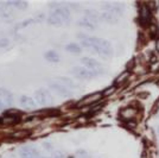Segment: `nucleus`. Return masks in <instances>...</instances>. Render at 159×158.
I'll return each mask as SVG.
<instances>
[{"label": "nucleus", "instance_id": "14", "mask_svg": "<svg viewBox=\"0 0 159 158\" xmlns=\"http://www.w3.org/2000/svg\"><path fill=\"white\" fill-rule=\"evenodd\" d=\"M140 18L144 21H147L148 18H150V8H147L145 6L141 7V10H140Z\"/></svg>", "mask_w": 159, "mask_h": 158}, {"label": "nucleus", "instance_id": "2", "mask_svg": "<svg viewBox=\"0 0 159 158\" xmlns=\"http://www.w3.org/2000/svg\"><path fill=\"white\" fill-rule=\"evenodd\" d=\"M94 50L96 51L98 53H100V55H102V56H112V45L107 42V40H100V38H98V42H96V44L94 45L93 48Z\"/></svg>", "mask_w": 159, "mask_h": 158}, {"label": "nucleus", "instance_id": "5", "mask_svg": "<svg viewBox=\"0 0 159 158\" xmlns=\"http://www.w3.org/2000/svg\"><path fill=\"white\" fill-rule=\"evenodd\" d=\"M49 87H50V89H51V91L58 93V94H61L62 96H69V95H70V91H69V88L66 87L64 85L60 83V82L55 81V80L49 83Z\"/></svg>", "mask_w": 159, "mask_h": 158}, {"label": "nucleus", "instance_id": "19", "mask_svg": "<svg viewBox=\"0 0 159 158\" xmlns=\"http://www.w3.org/2000/svg\"><path fill=\"white\" fill-rule=\"evenodd\" d=\"M2 107H4V104H2V102H1V100H0V109H1Z\"/></svg>", "mask_w": 159, "mask_h": 158}, {"label": "nucleus", "instance_id": "18", "mask_svg": "<svg viewBox=\"0 0 159 158\" xmlns=\"http://www.w3.org/2000/svg\"><path fill=\"white\" fill-rule=\"evenodd\" d=\"M157 50H158V53H159V40H157Z\"/></svg>", "mask_w": 159, "mask_h": 158}, {"label": "nucleus", "instance_id": "6", "mask_svg": "<svg viewBox=\"0 0 159 158\" xmlns=\"http://www.w3.org/2000/svg\"><path fill=\"white\" fill-rule=\"evenodd\" d=\"M20 157L21 158H31V157H39V151L36 146L29 145V146H24L20 150Z\"/></svg>", "mask_w": 159, "mask_h": 158}, {"label": "nucleus", "instance_id": "11", "mask_svg": "<svg viewBox=\"0 0 159 158\" xmlns=\"http://www.w3.org/2000/svg\"><path fill=\"white\" fill-rule=\"evenodd\" d=\"M66 50L68 53H80L82 51V48L76 44V43H70V44H66Z\"/></svg>", "mask_w": 159, "mask_h": 158}, {"label": "nucleus", "instance_id": "16", "mask_svg": "<svg viewBox=\"0 0 159 158\" xmlns=\"http://www.w3.org/2000/svg\"><path fill=\"white\" fill-rule=\"evenodd\" d=\"M8 43H10V40L7 38H0V48H5L8 45Z\"/></svg>", "mask_w": 159, "mask_h": 158}, {"label": "nucleus", "instance_id": "9", "mask_svg": "<svg viewBox=\"0 0 159 158\" xmlns=\"http://www.w3.org/2000/svg\"><path fill=\"white\" fill-rule=\"evenodd\" d=\"M19 101L20 104L24 106V107H26V108H34L36 107V100L32 99L29 95H21Z\"/></svg>", "mask_w": 159, "mask_h": 158}, {"label": "nucleus", "instance_id": "21", "mask_svg": "<svg viewBox=\"0 0 159 158\" xmlns=\"http://www.w3.org/2000/svg\"><path fill=\"white\" fill-rule=\"evenodd\" d=\"M31 158H40V157H31Z\"/></svg>", "mask_w": 159, "mask_h": 158}, {"label": "nucleus", "instance_id": "20", "mask_svg": "<svg viewBox=\"0 0 159 158\" xmlns=\"http://www.w3.org/2000/svg\"><path fill=\"white\" fill-rule=\"evenodd\" d=\"M157 133H158V136H159V126H158V128H157Z\"/></svg>", "mask_w": 159, "mask_h": 158}, {"label": "nucleus", "instance_id": "12", "mask_svg": "<svg viewBox=\"0 0 159 158\" xmlns=\"http://www.w3.org/2000/svg\"><path fill=\"white\" fill-rule=\"evenodd\" d=\"M45 59L49 61V62H58L60 61V56H58V53H55V51H48L45 53Z\"/></svg>", "mask_w": 159, "mask_h": 158}, {"label": "nucleus", "instance_id": "4", "mask_svg": "<svg viewBox=\"0 0 159 158\" xmlns=\"http://www.w3.org/2000/svg\"><path fill=\"white\" fill-rule=\"evenodd\" d=\"M71 72L77 79L81 80H90L92 77H95V75L88 68H83V67H75Z\"/></svg>", "mask_w": 159, "mask_h": 158}, {"label": "nucleus", "instance_id": "8", "mask_svg": "<svg viewBox=\"0 0 159 158\" xmlns=\"http://www.w3.org/2000/svg\"><path fill=\"white\" fill-rule=\"evenodd\" d=\"M0 100L2 104L11 105L13 102V94L5 88H0Z\"/></svg>", "mask_w": 159, "mask_h": 158}, {"label": "nucleus", "instance_id": "17", "mask_svg": "<svg viewBox=\"0 0 159 158\" xmlns=\"http://www.w3.org/2000/svg\"><path fill=\"white\" fill-rule=\"evenodd\" d=\"M34 21V19H27L26 21H24V23H20L19 25H18V27H24L26 26V25H29V24H31V23H33Z\"/></svg>", "mask_w": 159, "mask_h": 158}, {"label": "nucleus", "instance_id": "10", "mask_svg": "<svg viewBox=\"0 0 159 158\" xmlns=\"http://www.w3.org/2000/svg\"><path fill=\"white\" fill-rule=\"evenodd\" d=\"M100 19L106 21V23H115L116 21V16L109 13V12H103V13L100 14Z\"/></svg>", "mask_w": 159, "mask_h": 158}, {"label": "nucleus", "instance_id": "15", "mask_svg": "<svg viewBox=\"0 0 159 158\" xmlns=\"http://www.w3.org/2000/svg\"><path fill=\"white\" fill-rule=\"evenodd\" d=\"M6 5L17 7V8H24V7L27 6V2H25V1H10V2H7Z\"/></svg>", "mask_w": 159, "mask_h": 158}, {"label": "nucleus", "instance_id": "7", "mask_svg": "<svg viewBox=\"0 0 159 158\" xmlns=\"http://www.w3.org/2000/svg\"><path fill=\"white\" fill-rule=\"evenodd\" d=\"M105 12H109L112 14H120L122 13V6L118 2H106L103 4Z\"/></svg>", "mask_w": 159, "mask_h": 158}, {"label": "nucleus", "instance_id": "3", "mask_svg": "<svg viewBox=\"0 0 159 158\" xmlns=\"http://www.w3.org/2000/svg\"><path fill=\"white\" fill-rule=\"evenodd\" d=\"M34 95H36V101L42 106L49 105L52 101V98H51L50 93L45 88H40L38 91H36Z\"/></svg>", "mask_w": 159, "mask_h": 158}, {"label": "nucleus", "instance_id": "1", "mask_svg": "<svg viewBox=\"0 0 159 158\" xmlns=\"http://www.w3.org/2000/svg\"><path fill=\"white\" fill-rule=\"evenodd\" d=\"M81 62L86 66V68H88L90 72H93L95 76L103 72V69H102L101 64H100L96 59L92 58V57H83V58L81 59Z\"/></svg>", "mask_w": 159, "mask_h": 158}, {"label": "nucleus", "instance_id": "13", "mask_svg": "<svg viewBox=\"0 0 159 158\" xmlns=\"http://www.w3.org/2000/svg\"><path fill=\"white\" fill-rule=\"evenodd\" d=\"M79 25H81V26H84V27H88V29H90V30H94V29H95V23H93L92 20H89L88 18H86V17H84L82 20H80Z\"/></svg>", "mask_w": 159, "mask_h": 158}]
</instances>
